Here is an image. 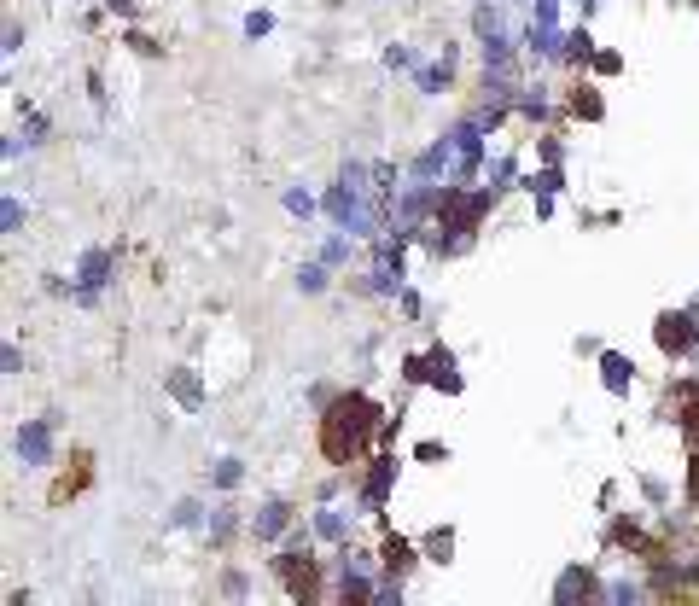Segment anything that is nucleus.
<instances>
[{
	"label": "nucleus",
	"instance_id": "obj_4",
	"mask_svg": "<svg viewBox=\"0 0 699 606\" xmlns=\"http://www.w3.org/2000/svg\"><path fill=\"white\" fill-rule=\"evenodd\" d=\"M391 484H397V461H391V455L367 461V472H362V513H379L385 496H391Z\"/></svg>",
	"mask_w": 699,
	"mask_h": 606
},
{
	"label": "nucleus",
	"instance_id": "obj_28",
	"mask_svg": "<svg viewBox=\"0 0 699 606\" xmlns=\"http://www.w3.org/2000/svg\"><path fill=\"white\" fill-rule=\"evenodd\" d=\"M286 210H292V216H315V199H309V193H298V187H292V193H286Z\"/></svg>",
	"mask_w": 699,
	"mask_h": 606
},
{
	"label": "nucleus",
	"instance_id": "obj_9",
	"mask_svg": "<svg viewBox=\"0 0 699 606\" xmlns=\"http://www.w3.org/2000/svg\"><path fill=\"white\" fill-rule=\"evenodd\" d=\"M426 385H437V391H449V397H461V373H455V356H449V350H443V344H432V350H426Z\"/></svg>",
	"mask_w": 699,
	"mask_h": 606
},
{
	"label": "nucleus",
	"instance_id": "obj_17",
	"mask_svg": "<svg viewBox=\"0 0 699 606\" xmlns=\"http://www.w3.org/2000/svg\"><path fill=\"white\" fill-rule=\"evenodd\" d=\"M350 228H338L333 239H327V245H321V263H327V269H338V263H350Z\"/></svg>",
	"mask_w": 699,
	"mask_h": 606
},
{
	"label": "nucleus",
	"instance_id": "obj_31",
	"mask_svg": "<svg viewBox=\"0 0 699 606\" xmlns=\"http://www.w3.org/2000/svg\"><path fill=\"white\" fill-rule=\"evenodd\" d=\"M420 461H449V443H420Z\"/></svg>",
	"mask_w": 699,
	"mask_h": 606
},
{
	"label": "nucleus",
	"instance_id": "obj_1",
	"mask_svg": "<svg viewBox=\"0 0 699 606\" xmlns=\"http://www.w3.org/2000/svg\"><path fill=\"white\" fill-rule=\"evenodd\" d=\"M379 426H385V408L367 391H344V397H333L321 408V455L333 467H350V461H362L379 443Z\"/></svg>",
	"mask_w": 699,
	"mask_h": 606
},
{
	"label": "nucleus",
	"instance_id": "obj_33",
	"mask_svg": "<svg viewBox=\"0 0 699 606\" xmlns=\"http://www.w3.org/2000/svg\"><path fill=\"white\" fill-rule=\"evenodd\" d=\"M595 6H600V0H583V12H595Z\"/></svg>",
	"mask_w": 699,
	"mask_h": 606
},
{
	"label": "nucleus",
	"instance_id": "obj_10",
	"mask_svg": "<svg viewBox=\"0 0 699 606\" xmlns=\"http://www.w3.org/2000/svg\"><path fill=\"white\" fill-rule=\"evenodd\" d=\"M566 111H571V117H583V123H600V117H606V100H600L595 82H571Z\"/></svg>",
	"mask_w": 699,
	"mask_h": 606
},
{
	"label": "nucleus",
	"instance_id": "obj_8",
	"mask_svg": "<svg viewBox=\"0 0 699 606\" xmlns=\"http://www.w3.org/2000/svg\"><path fill=\"white\" fill-rule=\"evenodd\" d=\"M292 531V502H263L257 507V519H251V537L257 542H280Z\"/></svg>",
	"mask_w": 699,
	"mask_h": 606
},
{
	"label": "nucleus",
	"instance_id": "obj_3",
	"mask_svg": "<svg viewBox=\"0 0 699 606\" xmlns=\"http://www.w3.org/2000/svg\"><path fill=\"white\" fill-rule=\"evenodd\" d=\"M53 432H59V414L24 420V432H18V461H24V467H47V461H53Z\"/></svg>",
	"mask_w": 699,
	"mask_h": 606
},
{
	"label": "nucleus",
	"instance_id": "obj_18",
	"mask_svg": "<svg viewBox=\"0 0 699 606\" xmlns=\"http://www.w3.org/2000/svg\"><path fill=\"white\" fill-rule=\"evenodd\" d=\"M233 531H239L233 507H216V513H210V542H216V548H228V537H233Z\"/></svg>",
	"mask_w": 699,
	"mask_h": 606
},
{
	"label": "nucleus",
	"instance_id": "obj_2",
	"mask_svg": "<svg viewBox=\"0 0 699 606\" xmlns=\"http://www.w3.org/2000/svg\"><path fill=\"white\" fill-rule=\"evenodd\" d=\"M653 338H659V350H665L670 362H688L699 350V315L694 309H665L653 321Z\"/></svg>",
	"mask_w": 699,
	"mask_h": 606
},
{
	"label": "nucleus",
	"instance_id": "obj_22",
	"mask_svg": "<svg viewBox=\"0 0 699 606\" xmlns=\"http://www.w3.org/2000/svg\"><path fill=\"white\" fill-rule=\"evenodd\" d=\"M420 59H414V47H402V41H391L385 47V70H414Z\"/></svg>",
	"mask_w": 699,
	"mask_h": 606
},
{
	"label": "nucleus",
	"instance_id": "obj_14",
	"mask_svg": "<svg viewBox=\"0 0 699 606\" xmlns=\"http://www.w3.org/2000/svg\"><path fill=\"white\" fill-rule=\"evenodd\" d=\"M449 82H455V47H443V59L420 65V94H443Z\"/></svg>",
	"mask_w": 699,
	"mask_h": 606
},
{
	"label": "nucleus",
	"instance_id": "obj_27",
	"mask_svg": "<svg viewBox=\"0 0 699 606\" xmlns=\"http://www.w3.org/2000/svg\"><path fill=\"white\" fill-rule=\"evenodd\" d=\"M513 175H519V164H513V158H501L496 175H490V187H496V193H507V181H513Z\"/></svg>",
	"mask_w": 699,
	"mask_h": 606
},
{
	"label": "nucleus",
	"instance_id": "obj_29",
	"mask_svg": "<svg viewBox=\"0 0 699 606\" xmlns=\"http://www.w3.org/2000/svg\"><path fill=\"white\" fill-rule=\"evenodd\" d=\"M0 222H6V234H18V222H24V204L6 199V210H0Z\"/></svg>",
	"mask_w": 699,
	"mask_h": 606
},
{
	"label": "nucleus",
	"instance_id": "obj_20",
	"mask_svg": "<svg viewBox=\"0 0 699 606\" xmlns=\"http://www.w3.org/2000/svg\"><path fill=\"white\" fill-rule=\"evenodd\" d=\"M210 478H216V490H239V478H245V461H233V455H222Z\"/></svg>",
	"mask_w": 699,
	"mask_h": 606
},
{
	"label": "nucleus",
	"instance_id": "obj_7",
	"mask_svg": "<svg viewBox=\"0 0 699 606\" xmlns=\"http://www.w3.org/2000/svg\"><path fill=\"white\" fill-rule=\"evenodd\" d=\"M600 385H606L612 397H630L635 391V362L624 350H600Z\"/></svg>",
	"mask_w": 699,
	"mask_h": 606
},
{
	"label": "nucleus",
	"instance_id": "obj_6",
	"mask_svg": "<svg viewBox=\"0 0 699 606\" xmlns=\"http://www.w3.org/2000/svg\"><path fill=\"white\" fill-rule=\"evenodd\" d=\"M414 566H420V548H414L408 537H397V531H385V537H379V572L408 577Z\"/></svg>",
	"mask_w": 699,
	"mask_h": 606
},
{
	"label": "nucleus",
	"instance_id": "obj_15",
	"mask_svg": "<svg viewBox=\"0 0 699 606\" xmlns=\"http://www.w3.org/2000/svg\"><path fill=\"white\" fill-rule=\"evenodd\" d=\"M595 53H600V47H595V35H589V30H566V53H560V59H566L571 70L595 65Z\"/></svg>",
	"mask_w": 699,
	"mask_h": 606
},
{
	"label": "nucleus",
	"instance_id": "obj_11",
	"mask_svg": "<svg viewBox=\"0 0 699 606\" xmlns=\"http://www.w3.org/2000/svg\"><path fill=\"white\" fill-rule=\"evenodd\" d=\"M600 589H606V583H600V577L589 572V566H571V572L560 577V583H554V601H577V595L589 601V595H600Z\"/></svg>",
	"mask_w": 699,
	"mask_h": 606
},
{
	"label": "nucleus",
	"instance_id": "obj_21",
	"mask_svg": "<svg viewBox=\"0 0 699 606\" xmlns=\"http://www.w3.org/2000/svg\"><path fill=\"white\" fill-rule=\"evenodd\" d=\"M199 519H204V502H193V496L169 513V525H175V531H187V525H199Z\"/></svg>",
	"mask_w": 699,
	"mask_h": 606
},
{
	"label": "nucleus",
	"instance_id": "obj_30",
	"mask_svg": "<svg viewBox=\"0 0 699 606\" xmlns=\"http://www.w3.org/2000/svg\"><path fill=\"white\" fill-rule=\"evenodd\" d=\"M641 496H647V502L659 507V502L670 496V490H665V478H641Z\"/></svg>",
	"mask_w": 699,
	"mask_h": 606
},
{
	"label": "nucleus",
	"instance_id": "obj_19",
	"mask_svg": "<svg viewBox=\"0 0 699 606\" xmlns=\"http://www.w3.org/2000/svg\"><path fill=\"white\" fill-rule=\"evenodd\" d=\"M298 292L321 298V292H327V263H303V269H298Z\"/></svg>",
	"mask_w": 699,
	"mask_h": 606
},
{
	"label": "nucleus",
	"instance_id": "obj_13",
	"mask_svg": "<svg viewBox=\"0 0 699 606\" xmlns=\"http://www.w3.org/2000/svg\"><path fill=\"white\" fill-rule=\"evenodd\" d=\"M309 525H315V537H321V542H350V519H344V507H333V502L315 507V519H309Z\"/></svg>",
	"mask_w": 699,
	"mask_h": 606
},
{
	"label": "nucleus",
	"instance_id": "obj_12",
	"mask_svg": "<svg viewBox=\"0 0 699 606\" xmlns=\"http://www.w3.org/2000/svg\"><path fill=\"white\" fill-rule=\"evenodd\" d=\"M164 391H169V397H175L181 408H204V385H199V373H193V368L164 373Z\"/></svg>",
	"mask_w": 699,
	"mask_h": 606
},
{
	"label": "nucleus",
	"instance_id": "obj_26",
	"mask_svg": "<svg viewBox=\"0 0 699 606\" xmlns=\"http://www.w3.org/2000/svg\"><path fill=\"white\" fill-rule=\"evenodd\" d=\"M123 41H129V47H134V53H140V59H158V41H152V35L129 30V35H123Z\"/></svg>",
	"mask_w": 699,
	"mask_h": 606
},
{
	"label": "nucleus",
	"instance_id": "obj_32",
	"mask_svg": "<svg viewBox=\"0 0 699 606\" xmlns=\"http://www.w3.org/2000/svg\"><path fill=\"white\" fill-rule=\"evenodd\" d=\"M105 12L111 18H134V0H105Z\"/></svg>",
	"mask_w": 699,
	"mask_h": 606
},
{
	"label": "nucleus",
	"instance_id": "obj_5",
	"mask_svg": "<svg viewBox=\"0 0 699 606\" xmlns=\"http://www.w3.org/2000/svg\"><path fill=\"white\" fill-rule=\"evenodd\" d=\"M88 484H94V455H88V449H76V455H70V467L59 472V484H53V507L76 502Z\"/></svg>",
	"mask_w": 699,
	"mask_h": 606
},
{
	"label": "nucleus",
	"instance_id": "obj_24",
	"mask_svg": "<svg viewBox=\"0 0 699 606\" xmlns=\"http://www.w3.org/2000/svg\"><path fill=\"white\" fill-rule=\"evenodd\" d=\"M268 30H274V12H245V35L251 41H263Z\"/></svg>",
	"mask_w": 699,
	"mask_h": 606
},
{
	"label": "nucleus",
	"instance_id": "obj_25",
	"mask_svg": "<svg viewBox=\"0 0 699 606\" xmlns=\"http://www.w3.org/2000/svg\"><path fill=\"white\" fill-rule=\"evenodd\" d=\"M595 70H600V76H618V70H624V53H612V47H600V53H595Z\"/></svg>",
	"mask_w": 699,
	"mask_h": 606
},
{
	"label": "nucleus",
	"instance_id": "obj_16",
	"mask_svg": "<svg viewBox=\"0 0 699 606\" xmlns=\"http://www.w3.org/2000/svg\"><path fill=\"white\" fill-rule=\"evenodd\" d=\"M420 554H426L432 566H449V554H455V531H443V525H437V531H426Z\"/></svg>",
	"mask_w": 699,
	"mask_h": 606
},
{
	"label": "nucleus",
	"instance_id": "obj_23",
	"mask_svg": "<svg viewBox=\"0 0 699 606\" xmlns=\"http://www.w3.org/2000/svg\"><path fill=\"white\" fill-rule=\"evenodd\" d=\"M536 152H542V164H554V169L566 164V146H560V135H542V140H536Z\"/></svg>",
	"mask_w": 699,
	"mask_h": 606
}]
</instances>
